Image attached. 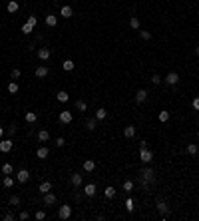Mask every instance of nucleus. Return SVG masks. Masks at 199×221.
<instances>
[{"label":"nucleus","instance_id":"bb28decb","mask_svg":"<svg viewBox=\"0 0 199 221\" xmlns=\"http://www.w3.org/2000/svg\"><path fill=\"white\" fill-rule=\"evenodd\" d=\"M36 120H38V116H36V112H28V114H26V122H28V123H34Z\"/></svg>","mask_w":199,"mask_h":221},{"label":"nucleus","instance_id":"ddd939ff","mask_svg":"<svg viewBox=\"0 0 199 221\" xmlns=\"http://www.w3.org/2000/svg\"><path fill=\"white\" fill-rule=\"evenodd\" d=\"M48 76V68L46 66H38V68H36V78H46Z\"/></svg>","mask_w":199,"mask_h":221},{"label":"nucleus","instance_id":"393cba45","mask_svg":"<svg viewBox=\"0 0 199 221\" xmlns=\"http://www.w3.org/2000/svg\"><path fill=\"white\" fill-rule=\"evenodd\" d=\"M60 14L64 16V18H70V16L74 14V10L70 8V6H62V10H60Z\"/></svg>","mask_w":199,"mask_h":221},{"label":"nucleus","instance_id":"58836bf2","mask_svg":"<svg viewBox=\"0 0 199 221\" xmlns=\"http://www.w3.org/2000/svg\"><path fill=\"white\" fill-rule=\"evenodd\" d=\"M36 219H38V221H44V219H46V211H42V209H40V211H36Z\"/></svg>","mask_w":199,"mask_h":221},{"label":"nucleus","instance_id":"0eeeda50","mask_svg":"<svg viewBox=\"0 0 199 221\" xmlns=\"http://www.w3.org/2000/svg\"><path fill=\"white\" fill-rule=\"evenodd\" d=\"M50 56H52L50 48H40V50H38V58H40V60H48Z\"/></svg>","mask_w":199,"mask_h":221},{"label":"nucleus","instance_id":"a18cd8bd","mask_svg":"<svg viewBox=\"0 0 199 221\" xmlns=\"http://www.w3.org/2000/svg\"><path fill=\"white\" fill-rule=\"evenodd\" d=\"M28 24H32V26H36V24H38V20H36V16H28Z\"/></svg>","mask_w":199,"mask_h":221},{"label":"nucleus","instance_id":"f257e3e1","mask_svg":"<svg viewBox=\"0 0 199 221\" xmlns=\"http://www.w3.org/2000/svg\"><path fill=\"white\" fill-rule=\"evenodd\" d=\"M139 158H142V161H143V163H149V161L153 159V153L149 152L147 148H143V149H139Z\"/></svg>","mask_w":199,"mask_h":221},{"label":"nucleus","instance_id":"473e14b6","mask_svg":"<svg viewBox=\"0 0 199 221\" xmlns=\"http://www.w3.org/2000/svg\"><path fill=\"white\" fill-rule=\"evenodd\" d=\"M187 153L197 155V145H195V143H189V145H187Z\"/></svg>","mask_w":199,"mask_h":221},{"label":"nucleus","instance_id":"9b49d317","mask_svg":"<svg viewBox=\"0 0 199 221\" xmlns=\"http://www.w3.org/2000/svg\"><path fill=\"white\" fill-rule=\"evenodd\" d=\"M84 193H86L88 197H94V195H96V185H94V183H88V185L84 187Z\"/></svg>","mask_w":199,"mask_h":221},{"label":"nucleus","instance_id":"3c124183","mask_svg":"<svg viewBox=\"0 0 199 221\" xmlns=\"http://www.w3.org/2000/svg\"><path fill=\"white\" fill-rule=\"evenodd\" d=\"M143 148H147V142H146V139H142V142H139V149H143Z\"/></svg>","mask_w":199,"mask_h":221},{"label":"nucleus","instance_id":"aec40b11","mask_svg":"<svg viewBox=\"0 0 199 221\" xmlns=\"http://www.w3.org/2000/svg\"><path fill=\"white\" fill-rule=\"evenodd\" d=\"M70 181H72V185H82V175H80V173H72Z\"/></svg>","mask_w":199,"mask_h":221},{"label":"nucleus","instance_id":"de8ad7c7","mask_svg":"<svg viewBox=\"0 0 199 221\" xmlns=\"http://www.w3.org/2000/svg\"><path fill=\"white\" fill-rule=\"evenodd\" d=\"M20 78V70H12V80H18Z\"/></svg>","mask_w":199,"mask_h":221},{"label":"nucleus","instance_id":"e433bc0d","mask_svg":"<svg viewBox=\"0 0 199 221\" xmlns=\"http://www.w3.org/2000/svg\"><path fill=\"white\" fill-rule=\"evenodd\" d=\"M32 30H34V26H32V24H28V22H26V24L22 26V32H24V34H30Z\"/></svg>","mask_w":199,"mask_h":221},{"label":"nucleus","instance_id":"72a5a7b5","mask_svg":"<svg viewBox=\"0 0 199 221\" xmlns=\"http://www.w3.org/2000/svg\"><path fill=\"white\" fill-rule=\"evenodd\" d=\"M8 92H10V94H16V92H18V84H16V82H10V84H8Z\"/></svg>","mask_w":199,"mask_h":221},{"label":"nucleus","instance_id":"f8f14e48","mask_svg":"<svg viewBox=\"0 0 199 221\" xmlns=\"http://www.w3.org/2000/svg\"><path fill=\"white\" fill-rule=\"evenodd\" d=\"M44 203L46 205H54V203H56V195H54V193H44Z\"/></svg>","mask_w":199,"mask_h":221},{"label":"nucleus","instance_id":"37998d69","mask_svg":"<svg viewBox=\"0 0 199 221\" xmlns=\"http://www.w3.org/2000/svg\"><path fill=\"white\" fill-rule=\"evenodd\" d=\"M139 34H142V38H143V40H149V38H152V32H147V30L139 32Z\"/></svg>","mask_w":199,"mask_h":221},{"label":"nucleus","instance_id":"8fccbe9b","mask_svg":"<svg viewBox=\"0 0 199 221\" xmlns=\"http://www.w3.org/2000/svg\"><path fill=\"white\" fill-rule=\"evenodd\" d=\"M8 133H10V136H14V133H16V126H10L8 128Z\"/></svg>","mask_w":199,"mask_h":221},{"label":"nucleus","instance_id":"49530a36","mask_svg":"<svg viewBox=\"0 0 199 221\" xmlns=\"http://www.w3.org/2000/svg\"><path fill=\"white\" fill-rule=\"evenodd\" d=\"M191 106L195 108V110L199 112V98H193V102H191Z\"/></svg>","mask_w":199,"mask_h":221},{"label":"nucleus","instance_id":"1a4fd4ad","mask_svg":"<svg viewBox=\"0 0 199 221\" xmlns=\"http://www.w3.org/2000/svg\"><path fill=\"white\" fill-rule=\"evenodd\" d=\"M72 112H60V122L62 123H70V122H72Z\"/></svg>","mask_w":199,"mask_h":221},{"label":"nucleus","instance_id":"c85d7f7f","mask_svg":"<svg viewBox=\"0 0 199 221\" xmlns=\"http://www.w3.org/2000/svg\"><path fill=\"white\" fill-rule=\"evenodd\" d=\"M157 118H159V122H163V123H165V122H169V112H165V110H163V112H159V116H157Z\"/></svg>","mask_w":199,"mask_h":221},{"label":"nucleus","instance_id":"7ed1b4c3","mask_svg":"<svg viewBox=\"0 0 199 221\" xmlns=\"http://www.w3.org/2000/svg\"><path fill=\"white\" fill-rule=\"evenodd\" d=\"M70 215H72V207H70V205H62L60 211H58V217H60V219H68Z\"/></svg>","mask_w":199,"mask_h":221},{"label":"nucleus","instance_id":"4be33fe9","mask_svg":"<svg viewBox=\"0 0 199 221\" xmlns=\"http://www.w3.org/2000/svg\"><path fill=\"white\" fill-rule=\"evenodd\" d=\"M56 98H58V102H68L70 96H68V92H66V90H60V92L56 94Z\"/></svg>","mask_w":199,"mask_h":221},{"label":"nucleus","instance_id":"f3484780","mask_svg":"<svg viewBox=\"0 0 199 221\" xmlns=\"http://www.w3.org/2000/svg\"><path fill=\"white\" fill-rule=\"evenodd\" d=\"M157 211H159L161 215H167V211H169L167 203H165V201H159V203H157Z\"/></svg>","mask_w":199,"mask_h":221},{"label":"nucleus","instance_id":"a19ab883","mask_svg":"<svg viewBox=\"0 0 199 221\" xmlns=\"http://www.w3.org/2000/svg\"><path fill=\"white\" fill-rule=\"evenodd\" d=\"M18 203H20V197H18V195H12V197H10V205H18Z\"/></svg>","mask_w":199,"mask_h":221},{"label":"nucleus","instance_id":"09e8293b","mask_svg":"<svg viewBox=\"0 0 199 221\" xmlns=\"http://www.w3.org/2000/svg\"><path fill=\"white\" fill-rule=\"evenodd\" d=\"M12 219H14L12 213H6V215H4V221H12Z\"/></svg>","mask_w":199,"mask_h":221},{"label":"nucleus","instance_id":"6e6552de","mask_svg":"<svg viewBox=\"0 0 199 221\" xmlns=\"http://www.w3.org/2000/svg\"><path fill=\"white\" fill-rule=\"evenodd\" d=\"M48 153H50V152H48L46 145H42V148L36 149V158H38V159H46V158H48Z\"/></svg>","mask_w":199,"mask_h":221},{"label":"nucleus","instance_id":"39448f33","mask_svg":"<svg viewBox=\"0 0 199 221\" xmlns=\"http://www.w3.org/2000/svg\"><path fill=\"white\" fill-rule=\"evenodd\" d=\"M10 149H12V139H2V142H0V152L8 153Z\"/></svg>","mask_w":199,"mask_h":221},{"label":"nucleus","instance_id":"6ab92c4d","mask_svg":"<svg viewBox=\"0 0 199 221\" xmlns=\"http://www.w3.org/2000/svg\"><path fill=\"white\" fill-rule=\"evenodd\" d=\"M6 10L8 12H18V2H16V0H10L6 4Z\"/></svg>","mask_w":199,"mask_h":221},{"label":"nucleus","instance_id":"79ce46f5","mask_svg":"<svg viewBox=\"0 0 199 221\" xmlns=\"http://www.w3.org/2000/svg\"><path fill=\"white\" fill-rule=\"evenodd\" d=\"M64 145H66V139H64V138H58V139H56V148H64Z\"/></svg>","mask_w":199,"mask_h":221},{"label":"nucleus","instance_id":"5fc2aeb1","mask_svg":"<svg viewBox=\"0 0 199 221\" xmlns=\"http://www.w3.org/2000/svg\"><path fill=\"white\" fill-rule=\"evenodd\" d=\"M197 126H199V120H197Z\"/></svg>","mask_w":199,"mask_h":221},{"label":"nucleus","instance_id":"2f4dec72","mask_svg":"<svg viewBox=\"0 0 199 221\" xmlns=\"http://www.w3.org/2000/svg\"><path fill=\"white\" fill-rule=\"evenodd\" d=\"M12 185H14V179L10 175H4V187H8V189H10Z\"/></svg>","mask_w":199,"mask_h":221},{"label":"nucleus","instance_id":"412c9836","mask_svg":"<svg viewBox=\"0 0 199 221\" xmlns=\"http://www.w3.org/2000/svg\"><path fill=\"white\" fill-rule=\"evenodd\" d=\"M46 24H48V26H52V28H54V26L58 24V18H56V16H54V14H48V16H46Z\"/></svg>","mask_w":199,"mask_h":221},{"label":"nucleus","instance_id":"20e7f679","mask_svg":"<svg viewBox=\"0 0 199 221\" xmlns=\"http://www.w3.org/2000/svg\"><path fill=\"white\" fill-rule=\"evenodd\" d=\"M16 179H18L20 183H26V181L30 179V171L28 169H20L18 173H16Z\"/></svg>","mask_w":199,"mask_h":221},{"label":"nucleus","instance_id":"864d4df0","mask_svg":"<svg viewBox=\"0 0 199 221\" xmlns=\"http://www.w3.org/2000/svg\"><path fill=\"white\" fill-rule=\"evenodd\" d=\"M195 54H197V56H199V46H197V48H195Z\"/></svg>","mask_w":199,"mask_h":221},{"label":"nucleus","instance_id":"a878e982","mask_svg":"<svg viewBox=\"0 0 199 221\" xmlns=\"http://www.w3.org/2000/svg\"><path fill=\"white\" fill-rule=\"evenodd\" d=\"M123 136H126V138H133V136H136V128H133V126H127L126 130H123Z\"/></svg>","mask_w":199,"mask_h":221},{"label":"nucleus","instance_id":"a211bd4d","mask_svg":"<svg viewBox=\"0 0 199 221\" xmlns=\"http://www.w3.org/2000/svg\"><path fill=\"white\" fill-rule=\"evenodd\" d=\"M48 139H50V133H48L46 130H40V132H38V142L44 143V142H48Z\"/></svg>","mask_w":199,"mask_h":221},{"label":"nucleus","instance_id":"9d476101","mask_svg":"<svg viewBox=\"0 0 199 221\" xmlns=\"http://www.w3.org/2000/svg\"><path fill=\"white\" fill-rule=\"evenodd\" d=\"M146 100H147V92L146 90H137L136 92V102L142 104V102H146Z\"/></svg>","mask_w":199,"mask_h":221},{"label":"nucleus","instance_id":"f03ea898","mask_svg":"<svg viewBox=\"0 0 199 221\" xmlns=\"http://www.w3.org/2000/svg\"><path fill=\"white\" fill-rule=\"evenodd\" d=\"M177 82H179V74H175V72H169L167 76H165V84H167V86H175Z\"/></svg>","mask_w":199,"mask_h":221},{"label":"nucleus","instance_id":"603ef678","mask_svg":"<svg viewBox=\"0 0 199 221\" xmlns=\"http://www.w3.org/2000/svg\"><path fill=\"white\" fill-rule=\"evenodd\" d=\"M2 136H4V128L0 126V138H2Z\"/></svg>","mask_w":199,"mask_h":221},{"label":"nucleus","instance_id":"7c9ffc66","mask_svg":"<svg viewBox=\"0 0 199 221\" xmlns=\"http://www.w3.org/2000/svg\"><path fill=\"white\" fill-rule=\"evenodd\" d=\"M130 26H132L133 30H137V28H139V18H136V16H132V18H130Z\"/></svg>","mask_w":199,"mask_h":221},{"label":"nucleus","instance_id":"c03bdc74","mask_svg":"<svg viewBox=\"0 0 199 221\" xmlns=\"http://www.w3.org/2000/svg\"><path fill=\"white\" fill-rule=\"evenodd\" d=\"M161 82V76H159V74H153V76H152V84H159Z\"/></svg>","mask_w":199,"mask_h":221},{"label":"nucleus","instance_id":"f704fd0d","mask_svg":"<svg viewBox=\"0 0 199 221\" xmlns=\"http://www.w3.org/2000/svg\"><path fill=\"white\" fill-rule=\"evenodd\" d=\"M76 108H78L80 112H86V110H88V106H86V102H82V100H78V102H76Z\"/></svg>","mask_w":199,"mask_h":221},{"label":"nucleus","instance_id":"2eb2a0df","mask_svg":"<svg viewBox=\"0 0 199 221\" xmlns=\"http://www.w3.org/2000/svg\"><path fill=\"white\" fill-rule=\"evenodd\" d=\"M96 126H98V120H96V118H90V120L86 122V130H90V132H94Z\"/></svg>","mask_w":199,"mask_h":221},{"label":"nucleus","instance_id":"dca6fc26","mask_svg":"<svg viewBox=\"0 0 199 221\" xmlns=\"http://www.w3.org/2000/svg\"><path fill=\"white\" fill-rule=\"evenodd\" d=\"M106 116H107V112L104 110V108H98V112H96V120H98V122H102V120H106Z\"/></svg>","mask_w":199,"mask_h":221},{"label":"nucleus","instance_id":"423d86ee","mask_svg":"<svg viewBox=\"0 0 199 221\" xmlns=\"http://www.w3.org/2000/svg\"><path fill=\"white\" fill-rule=\"evenodd\" d=\"M153 175H155V171H153L152 168L142 169V177H143V181H152V179H153Z\"/></svg>","mask_w":199,"mask_h":221},{"label":"nucleus","instance_id":"5701e85b","mask_svg":"<svg viewBox=\"0 0 199 221\" xmlns=\"http://www.w3.org/2000/svg\"><path fill=\"white\" fill-rule=\"evenodd\" d=\"M104 195H106L107 199H112V197H114V195H116V187H112V185H107V187H106V189H104Z\"/></svg>","mask_w":199,"mask_h":221},{"label":"nucleus","instance_id":"4468645a","mask_svg":"<svg viewBox=\"0 0 199 221\" xmlns=\"http://www.w3.org/2000/svg\"><path fill=\"white\" fill-rule=\"evenodd\" d=\"M96 169V161L94 159H86L84 161V171H94Z\"/></svg>","mask_w":199,"mask_h":221},{"label":"nucleus","instance_id":"4c0bfd02","mask_svg":"<svg viewBox=\"0 0 199 221\" xmlns=\"http://www.w3.org/2000/svg\"><path fill=\"white\" fill-rule=\"evenodd\" d=\"M133 189V181H123V191H132Z\"/></svg>","mask_w":199,"mask_h":221},{"label":"nucleus","instance_id":"c9c22d12","mask_svg":"<svg viewBox=\"0 0 199 221\" xmlns=\"http://www.w3.org/2000/svg\"><path fill=\"white\" fill-rule=\"evenodd\" d=\"M126 209H127V211H133V199L132 197L126 199Z\"/></svg>","mask_w":199,"mask_h":221},{"label":"nucleus","instance_id":"b1692460","mask_svg":"<svg viewBox=\"0 0 199 221\" xmlns=\"http://www.w3.org/2000/svg\"><path fill=\"white\" fill-rule=\"evenodd\" d=\"M74 66H76V64H74L72 60H64V62H62V68L66 70V72H72V70H74Z\"/></svg>","mask_w":199,"mask_h":221},{"label":"nucleus","instance_id":"cd10ccee","mask_svg":"<svg viewBox=\"0 0 199 221\" xmlns=\"http://www.w3.org/2000/svg\"><path fill=\"white\" fill-rule=\"evenodd\" d=\"M50 189H52V183H50V181H44V183L40 185V193H48Z\"/></svg>","mask_w":199,"mask_h":221},{"label":"nucleus","instance_id":"c756f323","mask_svg":"<svg viewBox=\"0 0 199 221\" xmlns=\"http://www.w3.org/2000/svg\"><path fill=\"white\" fill-rule=\"evenodd\" d=\"M12 171H14V168H12L10 163H4V165H2V173H4V175H10Z\"/></svg>","mask_w":199,"mask_h":221},{"label":"nucleus","instance_id":"ea45409f","mask_svg":"<svg viewBox=\"0 0 199 221\" xmlns=\"http://www.w3.org/2000/svg\"><path fill=\"white\" fill-rule=\"evenodd\" d=\"M28 217H30V213H28V211H20V215H18V219H20V221H26Z\"/></svg>","mask_w":199,"mask_h":221}]
</instances>
